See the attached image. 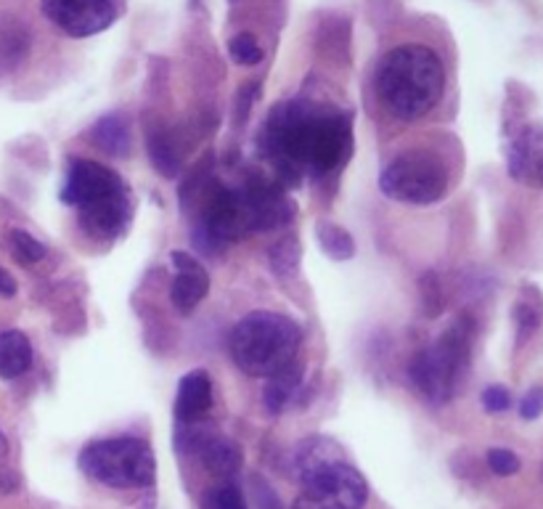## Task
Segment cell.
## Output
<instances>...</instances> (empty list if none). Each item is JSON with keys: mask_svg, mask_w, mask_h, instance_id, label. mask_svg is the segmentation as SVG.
<instances>
[{"mask_svg": "<svg viewBox=\"0 0 543 509\" xmlns=\"http://www.w3.org/2000/svg\"><path fill=\"white\" fill-rule=\"evenodd\" d=\"M93 141L96 146H101L106 154H114V157H122L128 154L130 149V130L128 122L122 120L120 114H106L96 122L93 128Z\"/></svg>", "mask_w": 543, "mask_h": 509, "instance_id": "obj_17", "label": "cell"}, {"mask_svg": "<svg viewBox=\"0 0 543 509\" xmlns=\"http://www.w3.org/2000/svg\"><path fill=\"white\" fill-rule=\"evenodd\" d=\"M202 459V464L215 475H234L242 467V451L239 446L226 438H220L218 433H207L202 443L194 449Z\"/></svg>", "mask_w": 543, "mask_h": 509, "instance_id": "obj_14", "label": "cell"}, {"mask_svg": "<svg viewBox=\"0 0 543 509\" xmlns=\"http://www.w3.org/2000/svg\"><path fill=\"white\" fill-rule=\"evenodd\" d=\"M292 509H363L369 483L347 459L308 472Z\"/></svg>", "mask_w": 543, "mask_h": 509, "instance_id": "obj_8", "label": "cell"}, {"mask_svg": "<svg viewBox=\"0 0 543 509\" xmlns=\"http://www.w3.org/2000/svg\"><path fill=\"white\" fill-rule=\"evenodd\" d=\"M210 509H247V502H244V494L234 483H226V486L215 488L210 494Z\"/></svg>", "mask_w": 543, "mask_h": 509, "instance_id": "obj_23", "label": "cell"}, {"mask_svg": "<svg viewBox=\"0 0 543 509\" xmlns=\"http://www.w3.org/2000/svg\"><path fill=\"white\" fill-rule=\"evenodd\" d=\"M11 247H14L16 258L22 263H38V260L46 258V244L38 242L35 236L22 231V228L11 231Z\"/></svg>", "mask_w": 543, "mask_h": 509, "instance_id": "obj_22", "label": "cell"}, {"mask_svg": "<svg viewBox=\"0 0 543 509\" xmlns=\"http://www.w3.org/2000/svg\"><path fill=\"white\" fill-rule=\"evenodd\" d=\"M149 157L154 162L159 175L165 178H175L181 173V154L173 146V141L165 136V133H151L149 136Z\"/></svg>", "mask_w": 543, "mask_h": 509, "instance_id": "obj_18", "label": "cell"}, {"mask_svg": "<svg viewBox=\"0 0 543 509\" xmlns=\"http://www.w3.org/2000/svg\"><path fill=\"white\" fill-rule=\"evenodd\" d=\"M506 162H509V175L512 178L543 189V130H522L520 136L512 141V146H509Z\"/></svg>", "mask_w": 543, "mask_h": 509, "instance_id": "obj_10", "label": "cell"}, {"mask_svg": "<svg viewBox=\"0 0 543 509\" xmlns=\"http://www.w3.org/2000/svg\"><path fill=\"white\" fill-rule=\"evenodd\" d=\"M318 242L321 250L334 260H350L355 255L353 236L337 223H318Z\"/></svg>", "mask_w": 543, "mask_h": 509, "instance_id": "obj_19", "label": "cell"}, {"mask_svg": "<svg viewBox=\"0 0 543 509\" xmlns=\"http://www.w3.org/2000/svg\"><path fill=\"white\" fill-rule=\"evenodd\" d=\"M424 311L430 313V316H438L440 311H443V292H440V284L438 279H435V274H427L424 276Z\"/></svg>", "mask_w": 543, "mask_h": 509, "instance_id": "obj_26", "label": "cell"}, {"mask_svg": "<svg viewBox=\"0 0 543 509\" xmlns=\"http://www.w3.org/2000/svg\"><path fill=\"white\" fill-rule=\"evenodd\" d=\"M379 189L406 205H432L448 191V170L435 154L406 152L382 170Z\"/></svg>", "mask_w": 543, "mask_h": 509, "instance_id": "obj_7", "label": "cell"}, {"mask_svg": "<svg viewBox=\"0 0 543 509\" xmlns=\"http://www.w3.org/2000/svg\"><path fill=\"white\" fill-rule=\"evenodd\" d=\"M483 406L485 411H491V414H501L512 406V396H509V390H504L501 385H491V388L483 390Z\"/></svg>", "mask_w": 543, "mask_h": 509, "instance_id": "obj_27", "label": "cell"}, {"mask_svg": "<svg viewBox=\"0 0 543 509\" xmlns=\"http://www.w3.org/2000/svg\"><path fill=\"white\" fill-rule=\"evenodd\" d=\"M212 406V380L210 374L197 369L189 372L178 385V398H175V417L178 422H194Z\"/></svg>", "mask_w": 543, "mask_h": 509, "instance_id": "obj_12", "label": "cell"}, {"mask_svg": "<svg viewBox=\"0 0 543 509\" xmlns=\"http://www.w3.org/2000/svg\"><path fill=\"white\" fill-rule=\"evenodd\" d=\"M543 414V388H530L520 403L522 419H538Z\"/></svg>", "mask_w": 543, "mask_h": 509, "instance_id": "obj_28", "label": "cell"}, {"mask_svg": "<svg viewBox=\"0 0 543 509\" xmlns=\"http://www.w3.org/2000/svg\"><path fill=\"white\" fill-rule=\"evenodd\" d=\"M112 3H120V0H112Z\"/></svg>", "mask_w": 543, "mask_h": 509, "instance_id": "obj_32", "label": "cell"}, {"mask_svg": "<svg viewBox=\"0 0 543 509\" xmlns=\"http://www.w3.org/2000/svg\"><path fill=\"white\" fill-rule=\"evenodd\" d=\"M488 467L501 478H509L514 472H520V456L512 454L509 449H491L488 451Z\"/></svg>", "mask_w": 543, "mask_h": 509, "instance_id": "obj_24", "label": "cell"}, {"mask_svg": "<svg viewBox=\"0 0 543 509\" xmlns=\"http://www.w3.org/2000/svg\"><path fill=\"white\" fill-rule=\"evenodd\" d=\"M6 446H8V443H6V438H3V435H0V456H6Z\"/></svg>", "mask_w": 543, "mask_h": 509, "instance_id": "obj_31", "label": "cell"}, {"mask_svg": "<svg viewBox=\"0 0 543 509\" xmlns=\"http://www.w3.org/2000/svg\"><path fill=\"white\" fill-rule=\"evenodd\" d=\"M43 14L69 38H91L117 19L112 0H43Z\"/></svg>", "mask_w": 543, "mask_h": 509, "instance_id": "obj_9", "label": "cell"}, {"mask_svg": "<svg viewBox=\"0 0 543 509\" xmlns=\"http://www.w3.org/2000/svg\"><path fill=\"white\" fill-rule=\"evenodd\" d=\"M268 263L279 276H289L300 263V242H297L295 236H287V239H281L268 250Z\"/></svg>", "mask_w": 543, "mask_h": 509, "instance_id": "obj_20", "label": "cell"}, {"mask_svg": "<svg viewBox=\"0 0 543 509\" xmlns=\"http://www.w3.org/2000/svg\"><path fill=\"white\" fill-rule=\"evenodd\" d=\"M374 85L387 112L398 120H419L443 99V61L427 46H398L382 56Z\"/></svg>", "mask_w": 543, "mask_h": 509, "instance_id": "obj_2", "label": "cell"}, {"mask_svg": "<svg viewBox=\"0 0 543 509\" xmlns=\"http://www.w3.org/2000/svg\"><path fill=\"white\" fill-rule=\"evenodd\" d=\"M61 199L80 210L85 231L93 236H120L130 223L128 186L114 170L93 160H75L69 165Z\"/></svg>", "mask_w": 543, "mask_h": 509, "instance_id": "obj_3", "label": "cell"}, {"mask_svg": "<svg viewBox=\"0 0 543 509\" xmlns=\"http://www.w3.org/2000/svg\"><path fill=\"white\" fill-rule=\"evenodd\" d=\"M173 263L178 268V276H175L173 289H170V297H173V305L181 313H191L202 303V297L207 295L210 289V276L199 266L197 260L186 255V252H173Z\"/></svg>", "mask_w": 543, "mask_h": 509, "instance_id": "obj_11", "label": "cell"}, {"mask_svg": "<svg viewBox=\"0 0 543 509\" xmlns=\"http://www.w3.org/2000/svg\"><path fill=\"white\" fill-rule=\"evenodd\" d=\"M469 356H472V324L459 319L432 348L416 353L408 366V377L427 401H451L467 372Z\"/></svg>", "mask_w": 543, "mask_h": 509, "instance_id": "obj_5", "label": "cell"}, {"mask_svg": "<svg viewBox=\"0 0 543 509\" xmlns=\"http://www.w3.org/2000/svg\"><path fill=\"white\" fill-rule=\"evenodd\" d=\"M302 329L284 313L255 311L244 316L231 332L234 364L249 377H273L297 361Z\"/></svg>", "mask_w": 543, "mask_h": 509, "instance_id": "obj_4", "label": "cell"}, {"mask_svg": "<svg viewBox=\"0 0 543 509\" xmlns=\"http://www.w3.org/2000/svg\"><path fill=\"white\" fill-rule=\"evenodd\" d=\"M32 364V345L22 332H3L0 335V377L3 380H16L22 377Z\"/></svg>", "mask_w": 543, "mask_h": 509, "instance_id": "obj_15", "label": "cell"}, {"mask_svg": "<svg viewBox=\"0 0 543 509\" xmlns=\"http://www.w3.org/2000/svg\"><path fill=\"white\" fill-rule=\"evenodd\" d=\"M265 149L289 175H326L345 165L353 149V130L345 112L289 101L265 122Z\"/></svg>", "mask_w": 543, "mask_h": 509, "instance_id": "obj_1", "label": "cell"}, {"mask_svg": "<svg viewBox=\"0 0 543 509\" xmlns=\"http://www.w3.org/2000/svg\"><path fill=\"white\" fill-rule=\"evenodd\" d=\"M340 459H345V456H342L337 443L329 441V438H310V441H305L300 449H297V475L305 478L308 472L318 470V467H324V464L340 462Z\"/></svg>", "mask_w": 543, "mask_h": 509, "instance_id": "obj_16", "label": "cell"}, {"mask_svg": "<svg viewBox=\"0 0 543 509\" xmlns=\"http://www.w3.org/2000/svg\"><path fill=\"white\" fill-rule=\"evenodd\" d=\"M302 372H305V366L302 361H292L287 369H281L273 377H268L263 390V401L265 409L271 411V414H281V411H287L295 401L297 390L302 385Z\"/></svg>", "mask_w": 543, "mask_h": 509, "instance_id": "obj_13", "label": "cell"}, {"mask_svg": "<svg viewBox=\"0 0 543 509\" xmlns=\"http://www.w3.org/2000/svg\"><path fill=\"white\" fill-rule=\"evenodd\" d=\"M80 470L96 483L112 488H146L157 478L154 451L141 438H109L85 446Z\"/></svg>", "mask_w": 543, "mask_h": 509, "instance_id": "obj_6", "label": "cell"}, {"mask_svg": "<svg viewBox=\"0 0 543 509\" xmlns=\"http://www.w3.org/2000/svg\"><path fill=\"white\" fill-rule=\"evenodd\" d=\"M252 99H255V96H252ZM252 99H249V83H247V88H244L242 96H239V117H236L239 122L247 120L249 109H252V107H249V104H252Z\"/></svg>", "mask_w": 543, "mask_h": 509, "instance_id": "obj_30", "label": "cell"}, {"mask_svg": "<svg viewBox=\"0 0 543 509\" xmlns=\"http://www.w3.org/2000/svg\"><path fill=\"white\" fill-rule=\"evenodd\" d=\"M514 319H517V335H520V342H525L530 337V332H536V327L541 324V316L533 305L520 303L517 311H514Z\"/></svg>", "mask_w": 543, "mask_h": 509, "instance_id": "obj_25", "label": "cell"}, {"mask_svg": "<svg viewBox=\"0 0 543 509\" xmlns=\"http://www.w3.org/2000/svg\"><path fill=\"white\" fill-rule=\"evenodd\" d=\"M228 51H231V59L242 67H255L263 61V48L257 46V40L249 35V32H242L236 35L231 43H228Z\"/></svg>", "mask_w": 543, "mask_h": 509, "instance_id": "obj_21", "label": "cell"}, {"mask_svg": "<svg viewBox=\"0 0 543 509\" xmlns=\"http://www.w3.org/2000/svg\"><path fill=\"white\" fill-rule=\"evenodd\" d=\"M0 295H6V297H14L16 295L14 276L8 274V271H3V268H0Z\"/></svg>", "mask_w": 543, "mask_h": 509, "instance_id": "obj_29", "label": "cell"}]
</instances>
